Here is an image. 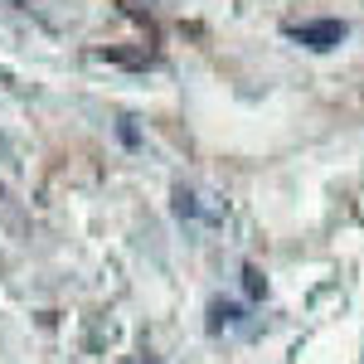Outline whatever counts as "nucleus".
<instances>
[{
  "label": "nucleus",
  "mask_w": 364,
  "mask_h": 364,
  "mask_svg": "<svg viewBox=\"0 0 364 364\" xmlns=\"http://www.w3.org/2000/svg\"><path fill=\"white\" fill-rule=\"evenodd\" d=\"M291 39H301L306 49H336L340 39H345V25H340V20H316V25H296V29H291Z\"/></svg>",
  "instance_id": "nucleus-1"
},
{
  "label": "nucleus",
  "mask_w": 364,
  "mask_h": 364,
  "mask_svg": "<svg viewBox=\"0 0 364 364\" xmlns=\"http://www.w3.org/2000/svg\"><path fill=\"white\" fill-rule=\"evenodd\" d=\"M233 321H238V306H228V301H214V321H209V326L219 331V326H233Z\"/></svg>",
  "instance_id": "nucleus-2"
},
{
  "label": "nucleus",
  "mask_w": 364,
  "mask_h": 364,
  "mask_svg": "<svg viewBox=\"0 0 364 364\" xmlns=\"http://www.w3.org/2000/svg\"><path fill=\"white\" fill-rule=\"evenodd\" d=\"M243 287H248L252 296H262V291H267V282L257 277V272H252V267H248V272H243Z\"/></svg>",
  "instance_id": "nucleus-3"
},
{
  "label": "nucleus",
  "mask_w": 364,
  "mask_h": 364,
  "mask_svg": "<svg viewBox=\"0 0 364 364\" xmlns=\"http://www.w3.org/2000/svg\"><path fill=\"white\" fill-rule=\"evenodd\" d=\"M10 5H29V0H10Z\"/></svg>",
  "instance_id": "nucleus-4"
}]
</instances>
